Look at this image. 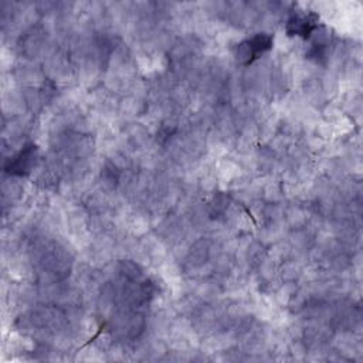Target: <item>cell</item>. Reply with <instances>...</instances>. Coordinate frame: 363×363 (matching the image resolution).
<instances>
[{
    "mask_svg": "<svg viewBox=\"0 0 363 363\" xmlns=\"http://www.w3.org/2000/svg\"><path fill=\"white\" fill-rule=\"evenodd\" d=\"M34 148H26L24 151H21L13 160H10V163L6 166L8 172L10 174H23V171H28L33 158H34Z\"/></svg>",
    "mask_w": 363,
    "mask_h": 363,
    "instance_id": "3957f363",
    "label": "cell"
},
{
    "mask_svg": "<svg viewBox=\"0 0 363 363\" xmlns=\"http://www.w3.org/2000/svg\"><path fill=\"white\" fill-rule=\"evenodd\" d=\"M273 45V39L267 34H257L253 39L240 44L238 56L240 59H246V64H251L257 60L264 52L270 50Z\"/></svg>",
    "mask_w": 363,
    "mask_h": 363,
    "instance_id": "6da1fadb",
    "label": "cell"
},
{
    "mask_svg": "<svg viewBox=\"0 0 363 363\" xmlns=\"http://www.w3.org/2000/svg\"><path fill=\"white\" fill-rule=\"evenodd\" d=\"M318 28V17L313 13L307 14H294L288 20L287 32L291 36L309 37L312 32Z\"/></svg>",
    "mask_w": 363,
    "mask_h": 363,
    "instance_id": "7a4b0ae2",
    "label": "cell"
}]
</instances>
